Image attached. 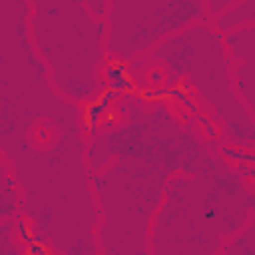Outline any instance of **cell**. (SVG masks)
I'll return each instance as SVG.
<instances>
[{
	"instance_id": "1",
	"label": "cell",
	"mask_w": 255,
	"mask_h": 255,
	"mask_svg": "<svg viewBox=\"0 0 255 255\" xmlns=\"http://www.w3.org/2000/svg\"><path fill=\"white\" fill-rule=\"evenodd\" d=\"M28 0H0V147L20 209L56 253H100L80 102L52 82L30 38Z\"/></svg>"
},
{
	"instance_id": "2",
	"label": "cell",
	"mask_w": 255,
	"mask_h": 255,
	"mask_svg": "<svg viewBox=\"0 0 255 255\" xmlns=\"http://www.w3.org/2000/svg\"><path fill=\"white\" fill-rule=\"evenodd\" d=\"M128 112L124 126L104 131L124 151L106 171H92L100 253H149L151 223L169 181L209 155L167 104H129Z\"/></svg>"
},
{
	"instance_id": "3",
	"label": "cell",
	"mask_w": 255,
	"mask_h": 255,
	"mask_svg": "<svg viewBox=\"0 0 255 255\" xmlns=\"http://www.w3.org/2000/svg\"><path fill=\"white\" fill-rule=\"evenodd\" d=\"M30 38L58 90L88 102L104 84L110 0H28Z\"/></svg>"
},
{
	"instance_id": "4",
	"label": "cell",
	"mask_w": 255,
	"mask_h": 255,
	"mask_svg": "<svg viewBox=\"0 0 255 255\" xmlns=\"http://www.w3.org/2000/svg\"><path fill=\"white\" fill-rule=\"evenodd\" d=\"M225 48L223 34L211 20H203L163 38L147 58L163 60L177 76L191 78L189 82L221 120L231 139L255 145V118L233 88L235 78Z\"/></svg>"
},
{
	"instance_id": "5",
	"label": "cell",
	"mask_w": 255,
	"mask_h": 255,
	"mask_svg": "<svg viewBox=\"0 0 255 255\" xmlns=\"http://www.w3.org/2000/svg\"><path fill=\"white\" fill-rule=\"evenodd\" d=\"M237 0H110L106 50L120 60L147 56L163 38L213 20Z\"/></svg>"
}]
</instances>
